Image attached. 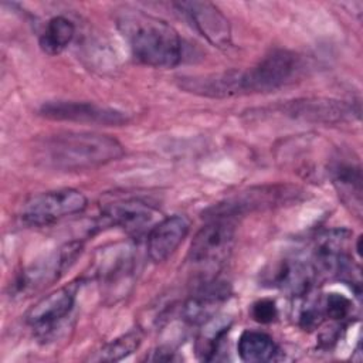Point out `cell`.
Returning <instances> with one entry per match:
<instances>
[{
    "instance_id": "obj_1",
    "label": "cell",
    "mask_w": 363,
    "mask_h": 363,
    "mask_svg": "<svg viewBox=\"0 0 363 363\" xmlns=\"http://www.w3.org/2000/svg\"><path fill=\"white\" fill-rule=\"evenodd\" d=\"M40 160L64 172L86 170L121 159L125 153L119 140L91 132H64L47 138L38 149Z\"/></svg>"
},
{
    "instance_id": "obj_2",
    "label": "cell",
    "mask_w": 363,
    "mask_h": 363,
    "mask_svg": "<svg viewBox=\"0 0 363 363\" xmlns=\"http://www.w3.org/2000/svg\"><path fill=\"white\" fill-rule=\"evenodd\" d=\"M118 27L140 64L155 68H173L180 64L182 38L166 21L132 10L118 17Z\"/></svg>"
},
{
    "instance_id": "obj_3",
    "label": "cell",
    "mask_w": 363,
    "mask_h": 363,
    "mask_svg": "<svg viewBox=\"0 0 363 363\" xmlns=\"http://www.w3.org/2000/svg\"><path fill=\"white\" fill-rule=\"evenodd\" d=\"M303 68L305 62L296 52L275 50L254 67L238 71L240 95L277 91L299 78Z\"/></svg>"
},
{
    "instance_id": "obj_4",
    "label": "cell",
    "mask_w": 363,
    "mask_h": 363,
    "mask_svg": "<svg viewBox=\"0 0 363 363\" xmlns=\"http://www.w3.org/2000/svg\"><path fill=\"white\" fill-rule=\"evenodd\" d=\"M88 204L82 191L71 187L48 190L31 196L21 207V221L27 225L44 227L68 216L81 213Z\"/></svg>"
},
{
    "instance_id": "obj_5",
    "label": "cell",
    "mask_w": 363,
    "mask_h": 363,
    "mask_svg": "<svg viewBox=\"0 0 363 363\" xmlns=\"http://www.w3.org/2000/svg\"><path fill=\"white\" fill-rule=\"evenodd\" d=\"M235 237V223L233 217H211L201 227L189 250V261L200 268H218L230 255Z\"/></svg>"
},
{
    "instance_id": "obj_6",
    "label": "cell",
    "mask_w": 363,
    "mask_h": 363,
    "mask_svg": "<svg viewBox=\"0 0 363 363\" xmlns=\"http://www.w3.org/2000/svg\"><path fill=\"white\" fill-rule=\"evenodd\" d=\"M40 115L51 121L91 123L101 126H121L129 122L128 113L122 111L101 106L92 102L78 101L47 102L40 108Z\"/></svg>"
},
{
    "instance_id": "obj_7",
    "label": "cell",
    "mask_w": 363,
    "mask_h": 363,
    "mask_svg": "<svg viewBox=\"0 0 363 363\" xmlns=\"http://www.w3.org/2000/svg\"><path fill=\"white\" fill-rule=\"evenodd\" d=\"M177 11L211 45L227 48L231 44V27L223 11L210 1H177Z\"/></svg>"
},
{
    "instance_id": "obj_8",
    "label": "cell",
    "mask_w": 363,
    "mask_h": 363,
    "mask_svg": "<svg viewBox=\"0 0 363 363\" xmlns=\"http://www.w3.org/2000/svg\"><path fill=\"white\" fill-rule=\"evenodd\" d=\"M349 237L350 233L346 230H332L316 240L311 261L316 277H352V261L347 254Z\"/></svg>"
},
{
    "instance_id": "obj_9",
    "label": "cell",
    "mask_w": 363,
    "mask_h": 363,
    "mask_svg": "<svg viewBox=\"0 0 363 363\" xmlns=\"http://www.w3.org/2000/svg\"><path fill=\"white\" fill-rule=\"evenodd\" d=\"M77 288L78 286L72 282L47 294L28 309L26 315V322L40 335L51 332L72 311Z\"/></svg>"
},
{
    "instance_id": "obj_10",
    "label": "cell",
    "mask_w": 363,
    "mask_h": 363,
    "mask_svg": "<svg viewBox=\"0 0 363 363\" xmlns=\"http://www.w3.org/2000/svg\"><path fill=\"white\" fill-rule=\"evenodd\" d=\"M81 248L82 245L78 241L61 245L44 261H40L26 269L17 282V289L20 292L35 291L47 284L54 282L75 261V258L81 252Z\"/></svg>"
},
{
    "instance_id": "obj_11",
    "label": "cell",
    "mask_w": 363,
    "mask_h": 363,
    "mask_svg": "<svg viewBox=\"0 0 363 363\" xmlns=\"http://www.w3.org/2000/svg\"><path fill=\"white\" fill-rule=\"evenodd\" d=\"M190 230L186 216H170L159 221L147 235V255L155 264L166 261L182 244Z\"/></svg>"
},
{
    "instance_id": "obj_12",
    "label": "cell",
    "mask_w": 363,
    "mask_h": 363,
    "mask_svg": "<svg viewBox=\"0 0 363 363\" xmlns=\"http://www.w3.org/2000/svg\"><path fill=\"white\" fill-rule=\"evenodd\" d=\"M284 112L309 122H339L353 115V106L333 99H302L286 104Z\"/></svg>"
},
{
    "instance_id": "obj_13",
    "label": "cell",
    "mask_w": 363,
    "mask_h": 363,
    "mask_svg": "<svg viewBox=\"0 0 363 363\" xmlns=\"http://www.w3.org/2000/svg\"><path fill=\"white\" fill-rule=\"evenodd\" d=\"M102 223L106 225L122 227L126 231H136L150 223L153 208L138 199L109 203L102 210Z\"/></svg>"
},
{
    "instance_id": "obj_14",
    "label": "cell",
    "mask_w": 363,
    "mask_h": 363,
    "mask_svg": "<svg viewBox=\"0 0 363 363\" xmlns=\"http://www.w3.org/2000/svg\"><path fill=\"white\" fill-rule=\"evenodd\" d=\"M316 274L311 261L301 258H289L281 261L272 272L269 282L274 286L292 295H305L313 284Z\"/></svg>"
},
{
    "instance_id": "obj_15",
    "label": "cell",
    "mask_w": 363,
    "mask_h": 363,
    "mask_svg": "<svg viewBox=\"0 0 363 363\" xmlns=\"http://www.w3.org/2000/svg\"><path fill=\"white\" fill-rule=\"evenodd\" d=\"M332 180L337 189L339 197L346 206L360 216L362 210V172L359 164L349 162H337L333 164Z\"/></svg>"
},
{
    "instance_id": "obj_16",
    "label": "cell",
    "mask_w": 363,
    "mask_h": 363,
    "mask_svg": "<svg viewBox=\"0 0 363 363\" xmlns=\"http://www.w3.org/2000/svg\"><path fill=\"white\" fill-rule=\"evenodd\" d=\"M237 350L240 359L247 363L269 362L278 354V346L272 337L258 330L242 332L238 339Z\"/></svg>"
},
{
    "instance_id": "obj_17",
    "label": "cell",
    "mask_w": 363,
    "mask_h": 363,
    "mask_svg": "<svg viewBox=\"0 0 363 363\" xmlns=\"http://www.w3.org/2000/svg\"><path fill=\"white\" fill-rule=\"evenodd\" d=\"M74 34L75 27L71 20L62 16L52 17L40 35V48L48 55H57L68 47Z\"/></svg>"
},
{
    "instance_id": "obj_18",
    "label": "cell",
    "mask_w": 363,
    "mask_h": 363,
    "mask_svg": "<svg viewBox=\"0 0 363 363\" xmlns=\"http://www.w3.org/2000/svg\"><path fill=\"white\" fill-rule=\"evenodd\" d=\"M143 335L140 329H132L113 340L104 345L94 356L89 357L92 362H118L132 354L142 343Z\"/></svg>"
},
{
    "instance_id": "obj_19",
    "label": "cell",
    "mask_w": 363,
    "mask_h": 363,
    "mask_svg": "<svg viewBox=\"0 0 363 363\" xmlns=\"http://www.w3.org/2000/svg\"><path fill=\"white\" fill-rule=\"evenodd\" d=\"M322 311L325 318H329L333 320H343L352 312V301L342 294L332 292L326 295L322 303Z\"/></svg>"
},
{
    "instance_id": "obj_20",
    "label": "cell",
    "mask_w": 363,
    "mask_h": 363,
    "mask_svg": "<svg viewBox=\"0 0 363 363\" xmlns=\"http://www.w3.org/2000/svg\"><path fill=\"white\" fill-rule=\"evenodd\" d=\"M252 318L259 323H271L275 320L278 311L275 302L271 299H261L252 305Z\"/></svg>"
}]
</instances>
